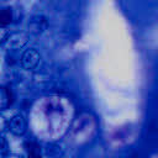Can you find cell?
<instances>
[{
  "mask_svg": "<svg viewBox=\"0 0 158 158\" xmlns=\"http://www.w3.org/2000/svg\"><path fill=\"white\" fill-rule=\"evenodd\" d=\"M6 130H7V121L2 115H0V135L4 133Z\"/></svg>",
  "mask_w": 158,
  "mask_h": 158,
  "instance_id": "30bf717a",
  "label": "cell"
},
{
  "mask_svg": "<svg viewBox=\"0 0 158 158\" xmlns=\"http://www.w3.org/2000/svg\"><path fill=\"white\" fill-rule=\"evenodd\" d=\"M7 128L15 136H22L26 132V130H27L26 118L21 114H17V115L12 116L11 120L7 122Z\"/></svg>",
  "mask_w": 158,
  "mask_h": 158,
  "instance_id": "7a4b0ae2",
  "label": "cell"
},
{
  "mask_svg": "<svg viewBox=\"0 0 158 158\" xmlns=\"http://www.w3.org/2000/svg\"><path fill=\"white\" fill-rule=\"evenodd\" d=\"M10 36V32L7 28H0V44L5 43Z\"/></svg>",
  "mask_w": 158,
  "mask_h": 158,
  "instance_id": "9c48e42d",
  "label": "cell"
},
{
  "mask_svg": "<svg viewBox=\"0 0 158 158\" xmlns=\"http://www.w3.org/2000/svg\"><path fill=\"white\" fill-rule=\"evenodd\" d=\"M12 20V12L9 7H5V9H1L0 10V25L5 26V25H9Z\"/></svg>",
  "mask_w": 158,
  "mask_h": 158,
  "instance_id": "52a82bcc",
  "label": "cell"
},
{
  "mask_svg": "<svg viewBox=\"0 0 158 158\" xmlns=\"http://www.w3.org/2000/svg\"><path fill=\"white\" fill-rule=\"evenodd\" d=\"M40 59H41L40 52L35 48H30L22 53L20 62H21V65L23 69L31 70V69H35L37 67V64L40 63Z\"/></svg>",
  "mask_w": 158,
  "mask_h": 158,
  "instance_id": "6da1fadb",
  "label": "cell"
},
{
  "mask_svg": "<svg viewBox=\"0 0 158 158\" xmlns=\"http://www.w3.org/2000/svg\"><path fill=\"white\" fill-rule=\"evenodd\" d=\"M28 40V36L26 33H14V35H10L9 38H7V43H9V47L10 48H14V49H17V48H21L25 46V43L27 42Z\"/></svg>",
  "mask_w": 158,
  "mask_h": 158,
  "instance_id": "277c9868",
  "label": "cell"
},
{
  "mask_svg": "<svg viewBox=\"0 0 158 158\" xmlns=\"http://www.w3.org/2000/svg\"><path fill=\"white\" fill-rule=\"evenodd\" d=\"M4 158H23L22 156L20 154H16V153H6L5 156H2Z\"/></svg>",
  "mask_w": 158,
  "mask_h": 158,
  "instance_id": "8fae6325",
  "label": "cell"
},
{
  "mask_svg": "<svg viewBox=\"0 0 158 158\" xmlns=\"http://www.w3.org/2000/svg\"><path fill=\"white\" fill-rule=\"evenodd\" d=\"M47 25H48V22L46 20V17H43V16H33L28 22V32L31 35L37 36V35L42 33L47 28Z\"/></svg>",
  "mask_w": 158,
  "mask_h": 158,
  "instance_id": "3957f363",
  "label": "cell"
},
{
  "mask_svg": "<svg viewBox=\"0 0 158 158\" xmlns=\"http://www.w3.org/2000/svg\"><path fill=\"white\" fill-rule=\"evenodd\" d=\"M12 93L6 86H0V111L6 110L12 104Z\"/></svg>",
  "mask_w": 158,
  "mask_h": 158,
  "instance_id": "5b68a950",
  "label": "cell"
},
{
  "mask_svg": "<svg viewBox=\"0 0 158 158\" xmlns=\"http://www.w3.org/2000/svg\"><path fill=\"white\" fill-rule=\"evenodd\" d=\"M6 153H9V143L2 136H0V156H5Z\"/></svg>",
  "mask_w": 158,
  "mask_h": 158,
  "instance_id": "ba28073f",
  "label": "cell"
},
{
  "mask_svg": "<svg viewBox=\"0 0 158 158\" xmlns=\"http://www.w3.org/2000/svg\"><path fill=\"white\" fill-rule=\"evenodd\" d=\"M25 148L27 151L28 158H42L41 156V147L36 143V142H26L25 143Z\"/></svg>",
  "mask_w": 158,
  "mask_h": 158,
  "instance_id": "8992f818",
  "label": "cell"
}]
</instances>
